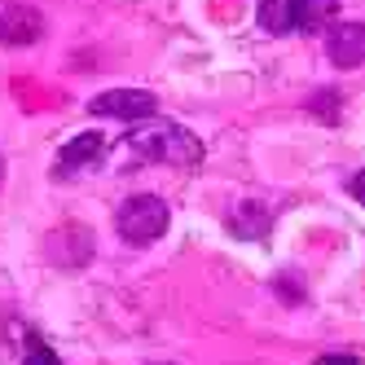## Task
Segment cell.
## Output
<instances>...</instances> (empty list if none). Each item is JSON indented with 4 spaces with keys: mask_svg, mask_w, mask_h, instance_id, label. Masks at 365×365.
<instances>
[{
    "mask_svg": "<svg viewBox=\"0 0 365 365\" xmlns=\"http://www.w3.org/2000/svg\"><path fill=\"white\" fill-rule=\"evenodd\" d=\"M119 150L128 154V163H168V168L202 163V141L190 128L168 123V119H141V128H133Z\"/></svg>",
    "mask_w": 365,
    "mask_h": 365,
    "instance_id": "obj_1",
    "label": "cell"
},
{
    "mask_svg": "<svg viewBox=\"0 0 365 365\" xmlns=\"http://www.w3.org/2000/svg\"><path fill=\"white\" fill-rule=\"evenodd\" d=\"M115 229H119V238L133 242V247L159 242L163 233H168V207H163V198H154V194L128 198L119 207V216H115Z\"/></svg>",
    "mask_w": 365,
    "mask_h": 365,
    "instance_id": "obj_2",
    "label": "cell"
},
{
    "mask_svg": "<svg viewBox=\"0 0 365 365\" xmlns=\"http://www.w3.org/2000/svg\"><path fill=\"white\" fill-rule=\"evenodd\" d=\"M154 93H141V88H110V93H101L88 101V110L93 115H106V119H123V123H141L154 115Z\"/></svg>",
    "mask_w": 365,
    "mask_h": 365,
    "instance_id": "obj_3",
    "label": "cell"
},
{
    "mask_svg": "<svg viewBox=\"0 0 365 365\" xmlns=\"http://www.w3.org/2000/svg\"><path fill=\"white\" fill-rule=\"evenodd\" d=\"M326 53L339 71H352L365 62V27L361 22H334L326 36Z\"/></svg>",
    "mask_w": 365,
    "mask_h": 365,
    "instance_id": "obj_4",
    "label": "cell"
},
{
    "mask_svg": "<svg viewBox=\"0 0 365 365\" xmlns=\"http://www.w3.org/2000/svg\"><path fill=\"white\" fill-rule=\"evenodd\" d=\"M97 163H106V137H101V133H80L75 141L62 145V154H58V176H66V172H88Z\"/></svg>",
    "mask_w": 365,
    "mask_h": 365,
    "instance_id": "obj_5",
    "label": "cell"
},
{
    "mask_svg": "<svg viewBox=\"0 0 365 365\" xmlns=\"http://www.w3.org/2000/svg\"><path fill=\"white\" fill-rule=\"evenodd\" d=\"M44 36V18L27 5H18V9H5L0 14V44H9V48H22V44H36Z\"/></svg>",
    "mask_w": 365,
    "mask_h": 365,
    "instance_id": "obj_6",
    "label": "cell"
},
{
    "mask_svg": "<svg viewBox=\"0 0 365 365\" xmlns=\"http://www.w3.org/2000/svg\"><path fill=\"white\" fill-rule=\"evenodd\" d=\"M295 9H299V0H259V5H255L259 27H264L269 36H286V31H295Z\"/></svg>",
    "mask_w": 365,
    "mask_h": 365,
    "instance_id": "obj_7",
    "label": "cell"
},
{
    "mask_svg": "<svg viewBox=\"0 0 365 365\" xmlns=\"http://www.w3.org/2000/svg\"><path fill=\"white\" fill-rule=\"evenodd\" d=\"M330 18H334V0H299L295 27L299 31H322V27H330Z\"/></svg>",
    "mask_w": 365,
    "mask_h": 365,
    "instance_id": "obj_8",
    "label": "cell"
},
{
    "mask_svg": "<svg viewBox=\"0 0 365 365\" xmlns=\"http://www.w3.org/2000/svg\"><path fill=\"white\" fill-rule=\"evenodd\" d=\"M22 365H62V361H58V352H53V348L36 344V348L27 352V361H22Z\"/></svg>",
    "mask_w": 365,
    "mask_h": 365,
    "instance_id": "obj_9",
    "label": "cell"
},
{
    "mask_svg": "<svg viewBox=\"0 0 365 365\" xmlns=\"http://www.w3.org/2000/svg\"><path fill=\"white\" fill-rule=\"evenodd\" d=\"M317 365H361L356 356H339V352H326V356H317Z\"/></svg>",
    "mask_w": 365,
    "mask_h": 365,
    "instance_id": "obj_10",
    "label": "cell"
},
{
    "mask_svg": "<svg viewBox=\"0 0 365 365\" xmlns=\"http://www.w3.org/2000/svg\"><path fill=\"white\" fill-rule=\"evenodd\" d=\"M352 198L365 207V172H356V176H352Z\"/></svg>",
    "mask_w": 365,
    "mask_h": 365,
    "instance_id": "obj_11",
    "label": "cell"
}]
</instances>
